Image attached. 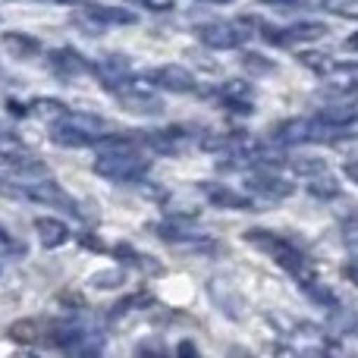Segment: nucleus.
<instances>
[{
    "mask_svg": "<svg viewBox=\"0 0 358 358\" xmlns=\"http://www.w3.org/2000/svg\"><path fill=\"white\" fill-rule=\"evenodd\" d=\"M69 104H63L60 98H35L29 104V117H38L41 123H60L66 120Z\"/></svg>",
    "mask_w": 358,
    "mask_h": 358,
    "instance_id": "obj_14",
    "label": "nucleus"
},
{
    "mask_svg": "<svg viewBox=\"0 0 358 358\" xmlns=\"http://www.w3.org/2000/svg\"><path fill=\"white\" fill-rule=\"evenodd\" d=\"M261 6H277V10H299L302 0H261Z\"/></svg>",
    "mask_w": 358,
    "mask_h": 358,
    "instance_id": "obj_30",
    "label": "nucleus"
},
{
    "mask_svg": "<svg viewBox=\"0 0 358 358\" xmlns=\"http://www.w3.org/2000/svg\"><path fill=\"white\" fill-rule=\"evenodd\" d=\"M148 82H155V88H164V92H173V94H189V92H195L198 88L195 76H192L185 66H179V63L155 66L148 73Z\"/></svg>",
    "mask_w": 358,
    "mask_h": 358,
    "instance_id": "obj_4",
    "label": "nucleus"
},
{
    "mask_svg": "<svg viewBox=\"0 0 358 358\" xmlns=\"http://www.w3.org/2000/svg\"><path fill=\"white\" fill-rule=\"evenodd\" d=\"M113 255H117L123 264H132L136 271H142V273H161L164 267H161V261H155L151 255H142V252H136V248H129L126 242H120V245H113Z\"/></svg>",
    "mask_w": 358,
    "mask_h": 358,
    "instance_id": "obj_15",
    "label": "nucleus"
},
{
    "mask_svg": "<svg viewBox=\"0 0 358 358\" xmlns=\"http://www.w3.org/2000/svg\"><path fill=\"white\" fill-rule=\"evenodd\" d=\"M305 138H311L305 120H286V123L273 126V142H280V145H299Z\"/></svg>",
    "mask_w": 358,
    "mask_h": 358,
    "instance_id": "obj_16",
    "label": "nucleus"
},
{
    "mask_svg": "<svg viewBox=\"0 0 358 358\" xmlns=\"http://www.w3.org/2000/svg\"><path fill=\"white\" fill-rule=\"evenodd\" d=\"M148 170H151V157L138 155V148L104 151V155L94 161V173L110 179V182H132V179H142Z\"/></svg>",
    "mask_w": 358,
    "mask_h": 358,
    "instance_id": "obj_2",
    "label": "nucleus"
},
{
    "mask_svg": "<svg viewBox=\"0 0 358 358\" xmlns=\"http://www.w3.org/2000/svg\"><path fill=\"white\" fill-rule=\"evenodd\" d=\"M195 38L210 50H236L252 38V31L245 29V22H198Z\"/></svg>",
    "mask_w": 358,
    "mask_h": 358,
    "instance_id": "obj_3",
    "label": "nucleus"
},
{
    "mask_svg": "<svg viewBox=\"0 0 358 358\" xmlns=\"http://www.w3.org/2000/svg\"><path fill=\"white\" fill-rule=\"evenodd\" d=\"M324 10L340 13V16H358V0H321Z\"/></svg>",
    "mask_w": 358,
    "mask_h": 358,
    "instance_id": "obj_23",
    "label": "nucleus"
},
{
    "mask_svg": "<svg viewBox=\"0 0 358 358\" xmlns=\"http://www.w3.org/2000/svg\"><path fill=\"white\" fill-rule=\"evenodd\" d=\"M324 31L327 29L317 22H296L292 29H286V35H289V41H308V38H321Z\"/></svg>",
    "mask_w": 358,
    "mask_h": 358,
    "instance_id": "obj_20",
    "label": "nucleus"
},
{
    "mask_svg": "<svg viewBox=\"0 0 358 358\" xmlns=\"http://www.w3.org/2000/svg\"><path fill=\"white\" fill-rule=\"evenodd\" d=\"M19 151H25L22 142H19L13 132H6L3 126H0V157H13V155H19Z\"/></svg>",
    "mask_w": 358,
    "mask_h": 358,
    "instance_id": "obj_22",
    "label": "nucleus"
},
{
    "mask_svg": "<svg viewBox=\"0 0 358 358\" xmlns=\"http://www.w3.org/2000/svg\"><path fill=\"white\" fill-rule=\"evenodd\" d=\"M208 289H210V299H214V302L223 308V315H229V317H239V315H242V296H239V292H236L223 277L210 280Z\"/></svg>",
    "mask_w": 358,
    "mask_h": 358,
    "instance_id": "obj_11",
    "label": "nucleus"
},
{
    "mask_svg": "<svg viewBox=\"0 0 358 358\" xmlns=\"http://www.w3.org/2000/svg\"><path fill=\"white\" fill-rule=\"evenodd\" d=\"M299 60H302L305 66L317 69V73H324V69H327V60H324V54H311V50H305V54H299Z\"/></svg>",
    "mask_w": 358,
    "mask_h": 358,
    "instance_id": "obj_27",
    "label": "nucleus"
},
{
    "mask_svg": "<svg viewBox=\"0 0 358 358\" xmlns=\"http://www.w3.org/2000/svg\"><path fill=\"white\" fill-rule=\"evenodd\" d=\"M3 48L10 50L16 60H31V57L41 54V41L31 35H25V31H3Z\"/></svg>",
    "mask_w": 358,
    "mask_h": 358,
    "instance_id": "obj_12",
    "label": "nucleus"
},
{
    "mask_svg": "<svg viewBox=\"0 0 358 358\" xmlns=\"http://www.w3.org/2000/svg\"><path fill=\"white\" fill-rule=\"evenodd\" d=\"M204 3H229V0H204Z\"/></svg>",
    "mask_w": 358,
    "mask_h": 358,
    "instance_id": "obj_34",
    "label": "nucleus"
},
{
    "mask_svg": "<svg viewBox=\"0 0 358 358\" xmlns=\"http://www.w3.org/2000/svg\"><path fill=\"white\" fill-rule=\"evenodd\" d=\"M82 19H85L88 25H94V29H101V25H132L138 16L132 10H126V6H101V3H92V6H85Z\"/></svg>",
    "mask_w": 358,
    "mask_h": 358,
    "instance_id": "obj_7",
    "label": "nucleus"
},
{
    "mask_svg": "<svg viewBox=\"0 0 358 358\" xmlns=\"http://www.w3.org/2000/svg\"><path fill=\"white\" fill-rule=\"evenodd\" d=\"M126 3H136V6L151 10V13H170L176 6V0H126Z\"/></svg>",
    "mask_w": 358,
    "mask_h": 358,
    "instance_id": "obj_25",
    "label": "nucleus"
},
{
    "mask_svg": "<svg viewBox=\"0 0 358 358\" xmlns=\"http://www.w3.org/2000/svg\"><path fill=\"white\" fill-rule=\"evenodd\" d=\"M286 167L296 176H311L317 170H324V161H317V157H292V161H286Z\"/></svg>",
    "mask_w": 358,
    "mask_h": 358,
    "instance_id": "obj_21",
    "label": "nucleus"
},
{
    "mask_svg": "<svg viewBox=\"0 0 358 358\" xmlns=\"http://www.w3.org/2000/svg\"><path fill=\"white\" fill-rule=\"evenodd\" d=\"M176 352H179V355H198V346H195V343H189V340H182V343L176 346Z\"/></svg>",
    "mask_w": 358,
    "mask_h": 358,
    "instance_id": "obj_32",
    "label": "nucleus"
},
{
    "mask_svg": "<svg viewBox=\"0 0 358 358\" xmlns=\"http://www.w3.org/2000/svg\"><path fill=\"white\" fill-rule=\"evenodd\" d=\"M0 195H3V198H16V195H22V189H16V185H13L6 176H0Z\"/></svg>",
    "mask_w": 358,
    "mask_h": 358,
    "instance_id": "obj_31",
    "label": "nucleus"
},
{
    "mask_svg": "<svg viewBox=\"0 0 358 358\" xmlns=\"http://www.w3.org/2000/svg\"><path fill=\"white\" fill-rule=\"evenodd\" d=\"M79 245L92 248V252H104V242H101L98 236H92V233H82V236H79Z\"/></svg>",
    "mask_w": 358,
    "mask_h": 358,
    "instance_id": "obj_29",
    "label": "nucleus"
},
{
    "mask_svg": "<svg viewBox=\"0 0 358 358\" xmlns=\"http://www.w3.org/2000/svg\"><path fill=\"white\" fill-rule=\"evenodd\" d=\"M35 233L44 248H60L69 242V227L57 217H35Z\"/></svg>",
    "mask_w": 358,
    "mask_h": 358,
    "instance_id": "obj_10",
    "label": "nucleus"
},
{
    "mask_svg": "<svg viewBox=\"0 0 358 358\" xmlns=\"http://www.w3.org/2000/svg\"><path fill=\"white\" fill-rule=\"evenodd\" d=\"M126 283V273L123 271H94L92 277H88V286L92 289H120V286Z\"/></svg>",
    "mask_w": 358,
    "mask_h": 358,
    "instance_id": "obj_18",
    "label": "nucleus"
},
{
    "mask_svg": "<svg viewBox=\"0 0 358 358\" xmlns=\"http://www.w3.org/2000/svg\"><path fill=\"white\" fill-rule=\"evenodd\" d=\"M308 189H311V195H324V198H327V195H334V192H336V185H330V179H317V182H311Z\"/></svg>",
    "mask_w": 358,
    "mask_h": 358,
    "instance_id": "obj_28",
    "label": "nucleus"
},
{
    "mask_svg": "<svg viewBox=\"0 0 358 358\" xmlns=\"http://www.w3.org/2000/svg\"><path fill=\"white\" fill-rule=\"evenodd\" d=\"M245 242H248V245H255V248H261L267 258H273L286 273H292V277H296L302 286L315 283V271H311L308 261L299 255V248L292 245L286 236L273 233V229H258V227H255V229H245Z\"/></svg>",
    "mask_w": 358,
    "mask_h": 358,
    "instance_id": "obj_1",
    "label": "nucleus"
},
{
    "mask_svg": "<svg viewBox=\"0 0 358 358\" xmlns=\"http://www.w3.org/2000/svg\"><path fill=\"white\" fill-rule=\"evenodd\" d=\"M198 189L204 192V198H208L214 208H223V210H255L252 198L239 195L236 189H229V185H223V182H198Z\"/></svg>",
    "mask_w": 358,
    "mask_h": 358,
    "instance_id": "obj_6",
    "label": "nucleus"
},
{
    "mask_svg": "<svg viewBox=\"0 0 358 358\" xmlns=\"http://www.w3.org/2000/svg\"><path fill=\"white\" fill-rule=\"evenodd\" d=\"M239 57H242V66L255 76H264V73H273V69H277V63L267 60L264 54H255V50H242Z\"/></svg>",
    "mask_w": 358,
    "mask_h": 358,
    "instance_id": "obj_19",
    "label": "nucleus"
},
{
    "mask_svg": "<svg viewBox=\"0 0 358 358\" xmlns=\"http://www.w3.org/2000/svg\"><path fill=\"white\" fill-rule=\"evenodd\" d=\"M145 142H148L155 151H164V155H176V151L185 145V129H182V126L155 129V132H148V136H145Z\"/></svg>",
    "mask_w": 358,
    "mask_h": 358,
    "instance_id": "obj_13",
    "label": "nucleus"
},
{
    "mask_svg": "<svg viewBox=\"0 0 358 358\" xmlns=\"http://www.w3.org/2000/svg\"><path fill=\"white\" fill-rule=\"evenodd\" d=\"M22 195L35 198V201H41V204H57V208L69 210L73 217H82L79 201H76L69 192H63L57 182H50V179H41V182H29V185L22 189Z\"/></svg>",
    "mask_w": 358,
    "mask_h": 358,
    "instance_id": "obj_5",
    "label": "nucleus"
},
{
    "mask_svg": "<svg viewBox=\"0 0 358 358\" xmlns=\"http://www.w3.org/2000/svg\"><path fill=\"white\" fill-rule=\"evenodd\" d=\"M142 305H155V296H151V292H136V296L123 299V302L117 305V311H136V308H142Z\"/></svg>",
    "mask_w": 358,
    "mask_h": 358,
    "instance_id": "obj_24",
    "label": "nucleus"
},
{
    "mask_svg": "<svg viewBox=\"0 0 358 358\" xmlns=\"http://www.w3.org/2000/svg\"><path fill=\"white\" fill-rule=\"evenodd\" d=\"M245 189L255 192V195H264V198H286L292 195V182H286V179L273 176V173H252L245 176Z\"/></svg>",
    "mask_w": 358,
    "mask_h": 358,
    "instance_id": "obj_9",
    "label": "nucleus"
},
{
    "mask_svg": "<svg viewBox=\"0 0 358 358\" xmlns=\"http://www.w3.org/2000/svg\"><path fill=\"white\" fill-rule=\"evenodd\" d=\"M57 3H85V0H57Z\"/></svg>",
    "mask_w": 358,
    "mask_h": 358,
    "instance_id": "obj_33",
    "label": "nucleus"
},
{
    "mask_svg": "<svg viewBox=\"0 0 358 358\" xmlns=\"http://www.w3.org/2000/svg\"><path fill=\"white\" fill-rule=\"evenodd\" d=\"M6 336H10L13 343H38V336H41V324L31 321V317L13 321L10 327H6Z\"/></svg>",
    "mask_w": 358,
    "mask_h": 358,
    "instance_id": "obj_17",
    "label": "nucleus"
},
{
    "mask_svg": "<svg viewBox=\"0 0 358 358\" xmlns=\"http://www.w3.org/2000/svg\"><path fill=\"white\" fill-rule=\"evenodd\" d=\"M0 248H3V252H19L22 255L25 252V245L19 239H13V233H6L3 227H0Z\"/></svg>",
    "mask_w": 358,
    "mask_h": 358,
    "instance_id": "obj_26",
    "label": "nucleus"
},
{
    "mask_svg": "<svg viewBox=\"0 0 358 358\" xmlns=\"http://www.w3.org/2000/svg\"><path fill=\"white\" fill-rule=\"evenodd\" d=\"M48 63H50V69H54L57 76H63V79H73V76L88 73V69H92V63H88L85 57H82L79 50H73V48H57V50H50V54H48Z\"/></svg>",
    "mask_w": 358,
    "mask_h": 358,
    "instance_id": "obj_8",
    "label": "nucleus"
}]
</instances>
